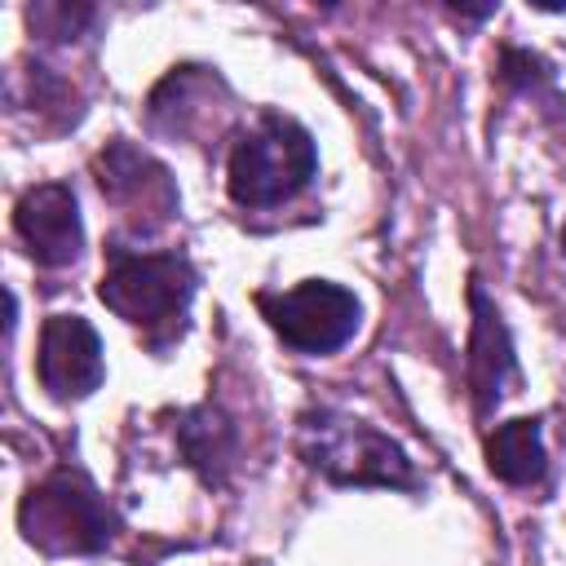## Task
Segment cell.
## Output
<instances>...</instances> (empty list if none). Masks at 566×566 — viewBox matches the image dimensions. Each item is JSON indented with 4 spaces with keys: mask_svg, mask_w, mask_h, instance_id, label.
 Instances as JSON below:
<instances>
[{
    "mask_svg": "<svg viewBox=\"0 0 566 566\" xmlns=\"http://www.w3.org/2000/svg\"><path fill=\"white\" fill-rule=\"evenodd\" d=\"M318 172L314 137L279 111H261L256 124L234 142L226 164V190L239 208H279L296 199Z\"/></svg>",
    "mask_w": 566,
    "mask_h": 566,
    "instance_id": "1",
    "label": "cell"
},
{
    "mask_svg": "<svg viewBox=\"0 0 566 566\" xmlns=\"http://www.w3.org/2000/svg\"><path fill=\"white\" fill-rule=\"evenodd\" d=\"M301 455L336 486H416L407 451L376 424L340 411H310L301 420Z\"/></svg>",
    "mask_w": 566,
    "mask_h": 566,
    "instance_id": "2",
    "label": "cell"
},
{
    "mask_svg": "<svg viewBox=\"0 0 566 566\" xmlns=\"http://www.w3.org/2000/svg\"><path fill=\"white\" fill-rule=\"evenodd\" d=\"M18 531L31 548L62 557V553H97L115 535V513L102 500V491L75 473L57 469L44 482H35L18 504Z\"/></svg>",
    "mask_w": 566,
    "mask_h": 566,
    "instance_id": "3",
    "label": "cell"
},
{
    "mask_svg": "<svg viewBox=\"0 0 566 566\" xmlns=\"http://www.w3.org/2000/svg\"><path fill=\"white\" fill-rule=\"evenodd\" d=\"M97 296L124 323L155 332L186 314L195 296V265L181 252H137V248L111 243Z\"/></svg>",
    "mask_w": 566,
    "mask_h": 566,
    "instance_id": "4",
    "label": "cell"
},
{
    "mask_svg": "<svg viewBox=\"0 0 566 566\" xmlns=\"http://www.w3.org/2000/svg\"><path fill=\"white\" fill-rule=\"evenodd\" d=\"M256 310L296 354H336L363 323L358 296L332 279H305L287 292H256Z\"/></svg>",
    "mask_w": 566,
    "mask_h": 566,
    "instance_id": "5",
    "label": "cell"
},
{
    "mask_svg": "<svg viewBox=\"0 0 566 566\" xmlns=\"http://www.w3.org/2000/svg\"><path fill=\"white\" fill-rule=\"evenodd\" d=\"M35 376L49 389V398H57V402L88 398L102 385V376H106L102 336L93 332V323L84 314H49L44 318L40 349H35Z\"/></svg>",
    "mask_w": 566,
    "mask_h": 566,
    "instance_id": "6",
    "label": "cell"
},
{
    "mask_svg": "<svg viewBox=\"0 0 566 566\" xmlns=\"http://www.w3.org/2000/svg\"><path fill=\"white\" fill-rule=\"evenodd\" d=\"M13 230L22 248L31 252L35 265L62 270L80 261L84 252V221H80V199L66 181H40L18 195L13 203Z\"/></svg>",
    "mask_w": 566,
    "mask_h": 566,
    "instance_id": "7",
    "label": "cell"
},
{
    "mask_svg": "<svg viewBox=\"0 0 566 566\" xmlns=\"http://www.w3.org/2000/svg\"><path fill=\"white\" fill-rule=\"evenodd\" d=\"M469 310H473V327H469V394H473V411L486 420L495 411V402L509 394V385L522 380L517 371V354H513V336L495 310V301L486 296V287L478 279H469Z\"/></svg>",
    "mask_w": 566,
    "mask_h": 566,
    "instance_id": "8",
    "label": "cell"
},
{
    "mask_svg": "<svg viewBox=\"0 0 566 566\" xmlns=\"http://www.w3.org/2000/svg\"><path fill=\"white\" fill-rule=\"evenodd\" d=\"M93 177H97V190L133 217L150 212L155 221H168L177 212V190L168 168L124 137L93 155Z\"/></svg>",
    "mask_w": 566,
    "mask_h": 566,
    "instance_id": "9",
    "label": "cell"
},
{
    "mask_svg": "<svg viewBox=\"0 0 566 566\" xmlns=\"http://www.w3.org/2000/svg\"><path fill=\"white\" fill-rule=\"evenodd\" d=\"M486 469L509 482V486H535L548 473V451H544V424L539 416H517L504 420L486 433Z\"/></svg>",
    "mask_w": 566,
    "mask_h": 566,
    "instance_id": "10",
    "label": "cell"
},
{
    "mask_svg": "<svg viewBox=\"0 0 566 566\" xmlns=\"http://www.w3.org/2000/svg\"><path fill=\"white\" fill-rule=\"evenodd\" d=\"M177 447L186 455V464L208 482V486H221L234 455H239V433L230 424L226 411L217 407H195L181 416V429H177Z\"/></svg>",
    "mask_w": 566,
    "mask_h": 566,
    "instance_id": "11",
    "label": "cell"
},
{
    "mask_svg": "<svg viewBox=\"0 0 566 566\" xmlns=\"http://www.w3.org/2000/svg\"><path fill=\"white\" fill-rule=\"evenodd\" d=\"M495 71H500V84H509V88H517V93H535L539 84L553 80L548 62H544L539 53H531V49H504Z\"/></svg>",
    "mask_w": 566,
    "mask_h": 566,
    "instance_id": "12",
    "label": "cell"
},
{
    "mask_svg": "<svg viewBox=\"0 0 566 566\" xmlns=\"http://www.w3.org/2000/svg\"><path fill=\"white\" fill-rule=\"evenodd\" d=\"M31 31H40V35H49V40H71L84 22H93V9L88 4H35L31 13Z\"/></svg>",
    "mask_w": 566,
    "mask_h": 566,
    "instance_id": "13",
    "label": "cell"
},
{
    "mask_svg": "<svg viewBox=\"0 0 566 566\" xmlns=\"http://www.w3.org/2000/svg\"><path fill=\"white\" fill-rule=\"evenodd\" d=\"M562 252H566V226H562Z\"/></svg>",
    "mask_w": 566,
    "mask_h": 566,
    "instance_id": "14",
    "label": "cell"
}]
</instances>
